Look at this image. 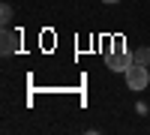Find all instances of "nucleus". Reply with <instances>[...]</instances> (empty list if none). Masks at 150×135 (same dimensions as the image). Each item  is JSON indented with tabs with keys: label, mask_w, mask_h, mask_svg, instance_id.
Returning a JSON list of instances; mask_svg holds the SVG:
<instances>
[{
	"label": "nucleus",
	"mask_w": 150,
	"mask_h": 135,
	"mask_svg": "<svg viewBox=\"0 0 150 135\" xmlns=\"http://www.w3.org/2000/svg\"><path fill=\"white\" fill-rule=\"evenodd\" d=\"M111 51H126V48H123V39H114V45H111Z\"/></svg>",
	"instance_id": "obj_6"
},
{
	"label": "nucleus",
	"mask_w": 150,
	"mask_h": 135,
	"mask_svg": "<svg viewBox=\"0 0 150 135\" xmlns=\"http://www.w3.org/2000/svg\"><path fill=\"white\" fill-rule=\"evenodd\" d=\"M132 63H135V57L129 51H111L108 54V69L111 72H126Z\"/></svg>",
	"instance_id": "obj_2"
},
{
	"label": "nucleus",
	"mask_w": 150,
	"mask_h": 135,
	"mask_svg": "<svg viewBox=\"0 0 150 135\" xmlns=\"http://www.w3.org/2000/svg\"><path fill=\"white\" fill-rule=\"evenodd\" d=\"M135 60H138V63H150V48H141V51L135 54Z\"/></svg>",
	"instance_id": "obj_4"
},
{
	"label": "nucleus",
	"mask_w": 150,
	"mask_h": 135,
	"mask_svg": "<svg viewBox=\"0 0 150 135\" xmlns=\"http://www.w3.org/2000/svg\"><path fill=\"white\" fill-rule=\"evenodd\" d=\"M126 84H129V90H144L147 84H150V72H147V63H135L126 69Z\"/></svg>",
	"instance_id": "obj_1"
},
{
	"label": "nucleus",
	"mask_w": 150,
	"mask_h": 135,
	"mask_svg": "<svg viewBox=\"0 0 150 135\" xmlns=\"http://www.w3.org/2000/svg\"><path fill=\"white\" fill-rule=\"evenodd\" d=\"M102 3H120V0H102Z\"/></svg>",
	"instance_id": "obj_7"
},
{
	"label": "nucleus",
	"mask_w": 150,
	"mask_h": 135,
	"mask_svg": "<svg viewBox=\"0 0 150 135\" xmlns=\"http://www.w3.org/2000/svg\"><path fill=\"white\" fill-rule=\"evenodd\" d=\"M0 51H3V54H15L18 51V33L3 30V45H0Z\"/></svg>",
	"instance_id": "obj_3"
},
{
	"label": "nucleus",
	"mask_w": 150,
	"mask_h": 135,
	"mask_svg": "<svg viewBox=\"0 0 150 135\" xmlns=\"http://www.w3.org/2000/svg\"><path fill=\"white\" fill-rule=\"evenodd\" d=\"M0 15H3L0 21H3V24H9V18H12V6H3V9H0Z\"/></svg>",
	"instance_id": "obj_5"
}]
</instances>
